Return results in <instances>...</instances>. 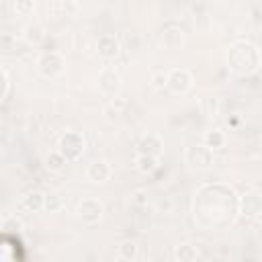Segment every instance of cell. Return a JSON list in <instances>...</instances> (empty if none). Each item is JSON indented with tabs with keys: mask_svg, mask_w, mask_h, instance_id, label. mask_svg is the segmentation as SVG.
<instances>
[{
	"mask_svg": "<svg viewBox=\"0 0 262 262\" xmlns=\"http://www.w3.org/2000/svg\"><path fill=\"white\" fill-rule=\"evenodd\" d=\"M66 68V57L59 51H45L37 59V70L45 78H57Z\"/></svg>",
	"mask_w": 262,
	"mask_h": 262,
	"instance_id": "obj_1",
	"label": "cell"
},
{
	"mask_svg": "<svg viewBox=\"0 0 262 262\" xmlns=\"http://www.w3.org/2000/svg\"><path fill=\"white\" fill-rule=\"evenodd\" d=\"M184 162L190 168L196 170H207L213 164V149L207 147L205 143H196V145H188L184 151Z\"/></svg>",
	"mask_w": 262,
	"mask_h": 262,
	"instance_id": "obj_2",
	"label": "cell"
},
{
	"mask_svg": "<svg viewBox=\"0 0 262 262\" xmlns=\"http://www.w3.org/2000/svg\"><path fill=\"white\" fill-rule=\"evenodd\" d=\"M102 213H104V205L98 201V199H84L80 205H78V211H76V215H78V219L82 221V223H86V225H94V223H98L100 219H102Z\"/></svg>",
	"mask_w": 262,
	"mask_h": 262,
	"instance_id": "obj_3",
	"label": "cell"
},
{
	"mask_svg": "<svg viewBox=\"0 0 262 262\" xmlns=\"http://www.w3.org/2000/svg\"><path fill=\"white\" fill-rule=\"evenodd\" d=\"M57 149L68 158V160H78L84 154V137L76 131H68L66 135H61Z\"/></svg>",
	"mask_w": 262,
	"mask_h": 262,
	"instance_id": "obj_4",
	"label": "cell"
},
{
	"mask_svg": "<svg viewBox=\"0 0 262 262\" xmlns=\"http://www.w3.org/2000/svg\"><path fill=\"white\" fill-rule=\"evenodd\" d=\"M98 90L106 98H115L121 90V74L115 68H104L98 74Z\"/></svg>",
	"mask_w": 262,
	"mask_h": 262,
	"instance_id": "obj_5",
	"label": "cell"
},
{
	"mask_svg": "<svg viewBox=\"0 0 262 262\" xmlns=\"http://www.w3.org/2000/svg\"><path fill=\"white\" fill-rule=\"evenodd\" d=\"M168 90H172L174 94H186L192 88V76L188 70L184 68H172L168 70Z\"/></svg>",
	"mask_w": 262,
	"mask_h": 262,
	"instance_id": "obj_6",
	"label": "cell"
},
{
	"mask_svg": "<svg viewBox=\"0 0 262 262\" xmlns=\"http://www.w3.org/2000/svg\"><path fill=\"white\" fill-rule=\"evenodd\" d=\"M135 151H137V154H147V156H158V158H160L162 151H164V141H162V137L156 135V133H145V135H141V137L137 139Z\"/></svg>",
	"mask_w": 262,
	"mask_h": 262,
	"instance_id": "obj_7",
	"label": "cell"
},
{
	"mask_svg": "<svg viewBox=\"0 0 262 262\" xmlns=\"http://www.w3.org/2000/svg\"><path fill=\"white\" fill-rule=\"evenodd\" d=\"M96 51L102 59H117L121 53V41L115 35H100L96 39Z\"/></svg>",
	"mask_w": 262,
	"mask_h": 262,
	"instance_id": "obj_8",
	"label": "cell"
},
{
	"mask_svg": "<svg viewBox=\"0 0 262 262\" xmlns=\"http://www.w3.org/2000/svg\"><path fill=\"white\" fill-rule=\"evenodd\" d=\"M239 213L244 217H258L262 213V192H246L242 199H239Z\"/></svg>",
	"mask_w": 262,
	"mask_h": 262,
	"instance_id": "obj_9",
	"label": "cell"
},
{
	"mask_svg": "<svg viewBox=\"0 0 262 262\" xmlns=\"http://www.w3.org/2000/svg\"><path fill=\"white\" fill-rule=\"evenodd\" d=\"M111 174H113L111 164L104 160H94L86 166V178L90 182H106L111 178Z\"/></svg>",
	"mask_w": 262,
	"mask_h": 262,
	"instance_id": "obj_10",
	"label": "cell"
},
{
	"mask_svg": "<svg viewBox=\"0 0 262 262\" xmlns=\"http://www.w3.org/2000/svg\"><path fill=\"white\" fill-rule=\"evenodd\" d=\"M20 209L27 213H39L45 209V194L41 190H29L20 199Z\"/></svg>",
	"mask_w": 262,
	"mask_h": 262,
	"instance_id": "obj_11",
	"label": "cell"
},
{
	"mask_svg": "<svg viewBox=\"0 0 262 262\" xmlns=\"http://www.w3.org/2000/svg\"><path fill=\"white\" fill-rule=\"evenodd\" d=\"M78 0H53L49 10L53 16H76L78 14Z\"/></svg>",
	"mask_w": 262,
	"mask_h": 262,
	"instance_id": "obj_12",
	"label": "cell"
},
{
	"mask_svg": "<svg viewBox=\"0 0 262 262\" xmlns=\"http://www.w3.org/2000/svg\"><path fill=\"white\" fill-rule=\"evenodd\" d=\"M135 168L141 174H154L160 168V158L158 156H147V154H137L135 156Z\"/></svg>",
	"mask_w": 262,
	"mask_h": 262,
	"instance_id": "obj_13",
	"label": "cell"
},
{
	"mask_svg": "<svg viewBox=\"0 0 262 262\" xmlns=\"http://www.w3.org/2000/svg\"><path fill=\"white\" fill-rule=\"evenodd\" d=\"M225 141H227V137H225V133L221 131V129H207L205 133H203V143L207 145V147H211L213 151L215 149H221L223 145H225Z\"/></svg>",
	"mask_w": 262,
	"mask_h": 262,
	"instance_id": "obj_14",
	"label": "cell"
},
{
	"mask_svg": "<svg viewBox=\"0 0 262 262\" xmlns=\"http://www.w3.org/2000/svg\"><path fill=\"white\" fill-rule=\"evenodd\" d=\"M68 162H70V160H68L59 149L49 151V154L45 156V160H43V164H45V168H47L49 172H61Z\"/></svg>",
	"mask_w": 262,
	"mask_h": 262,
	"instance_id": "obj_15",
	"label": "cell"
},
{
	"mask_svg": "<svg viewBox=\"0 0 262 262\" xmlns=\"http://www.w3.org/2000/svg\"><path fill=\"white\" fill-rule=\"evenodd\" d=\"M172 258L176 262H192L199 258V252L192 244H178L174 246V252H172Z\"/></svg>",
	"mask_w": 262,
	"mask_h": 262,
	"instance_id": "obj_16",
	"label": "cell"
},
{
	"mask_svg": "<svg viewBox=\"0 0 262 262\" xmlns=\"http://www.w3.org/2000/svg\"><path fill=\"white\" fill-rule=\"evenodd\" d=\"M182 41H184V35H182L180 29H166V31L162 33V45L168 47V49H176V47H180Z\"/></svg>",
	"mask_w": 262,
	"mask_h": 262,
	"instance_id": "obj_17",
	"label": "cell"
},
{
	"mask_svg": "<svg viewBox=\"0 0 262 262\" xmlns=\"http://www.w3.org/2000/svg\"><path fill=\"white\" fill-rule=\"evenodd\" d=\"M43 39H45V31L41 25H29L25 29V41L29 45H39Z\"/></svg>",
	"mask_w": 262,
	"mask_h": 262,
	"instance_id": "obj_18",
	"label": "cell"
},
{
	"mask_svg": "<svg viewBox=\"0 0 262 262\" xmlns=\"http://www.w3.org/2000/svg\"><path fill=\"white\" fill-rule=\"evenodd\" d=\"M117 256L121 260H135L137 258V244L135 242H123L117 248Z\"/></svg>",
	"mask_w": 262,
	"mask_h": 262,
	"instance_id": "obj_19",
	"label": "cell"
},
{
	"mask_svg": "<svg viewBox=\"0 0 262 262\" xmlns=\"http://www.w3.org/2000/svg\"><path fill=\"white\" fill-rule=\"evenodd\" d=\"M201 111H203L205 117H217V113H219V102H217V98H215V96H205V98H201Z\"/></svg>",
	"mask_w": 262,
	"mask_h": 262,
	"instance_id": "obj_20",
	"label": "cell"
},
{
	"mask_svg": "<svg viewBox=\"0 0 262 262\" xmlns=\"http://www.w3.org/2000/svg\"><path fill=\"white\" fill-rule=\"evenodd\" d=\"M12 6L18 16H31L35 12V0H14Z\"/></svg>",
	"mask_w": 262,
	"mask_h": 262,
	"instance_id": "obj_21",
	"label": "cell"
},
{
	"mask_svg": "<svg viewBox=\"0 0 262 262\" xmlns=\"http://www.w3.org/2000/svg\"><path fill=\"white\" fill-rule=\"evenodd\" d=\"M149 84H151V88H156V90H164V88L168 86V72H164V70L154 72L151 78H149Z\"/></svg>",
	"mask_w": 262,
	"mask_h": 262,
	"instance_id": "obj_22",
	"label": "cell"
},
{
	"mask_svg": "<svg viewBox=\"0 0 262 262\" xmlns=\"http://www.w3.org/2000/svg\"><path fill=\"white\" fill-rule=\"evenodd\" d=\"M2 229H4L6 233H18V231L23 229V223H20V219H16L14 215H6L4 221H2Z\"/></svg>",
	"mask_w": 262,
	"mask_h": 262,
	"instance_id": "obj_23",
	"label": "cell"
},
{
	"mask_svg": "<svg viewBox=\"0 0 262 262\" xmlns=\"http://www.w3.org/2000/svg\"><path fill=\"white\" fill-rule=\"evenodd\" d=\"M129 201H131L133 207H145L147 201H149V194H147V190L137 188V190H133V192L129 194Z\"/></svg>",
	"mask_w": 262,
	"mask_h": 262,
	"instance_id": "obj_24",
	"label": "cell"
},
{
	"mask_svg": "<svg viewBox=\"0 0 262 262\" xmlns=\"http://www.w3.org/2000/svg\"><path fill=\"white\" fill-rule=\"evenodd\" d=\"M61 207H63L61 196H57V194H45V211L55 213V211H59Z\"/></svg>",
	"mask_w": 262,
	"mask_h": 262,
	"instance_id": "obj_25",
	"label": "cell"
},
{
	"mask_svg": "<svg viewBox=\"0 0 262 262\" xmlns=\"http://www.w3.org/2000/svg\"><path fill=\"white\" fill-rule=\"evenodd\" d=\"M108 106H111L115 113H121V111L127 106V98H125V96H115V98L111 100V104H108Z\"/></svg>",
	"mask_w": 262,
	"mask_h": 262,
	"instance_id": "obj_26",
	"label": "cell"
},
{
	"mask_svg": "<svg viewBox=\"0 0 262 262\" xmlns=\"http://www.w3.org/2000/svg\"><path fill=\"white\" fill-rule=\"evenodd\" d=\"M2 80H4L2 100H8V94H10V76H8V70H6V68H2Z\"/></svg>",
	"mask_w": 262,
	"mask_h": 262,
	"instance_id": "obj_27",
	"label": "cell"
}]
</instances>
